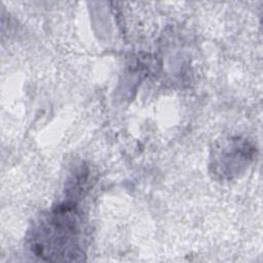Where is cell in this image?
Wrapping results in <instances>:
<instances>
[{"label": "cell", "mask_w": 263, "mask_h": 263, "mask_svg": "<svg viewBox=\"0 0 263 263\" xmlns=\"http://www.w3.org/2000/svg\"><path fill=\"white\" fill-rule=\"evenodd\" d=\"M31 247L47 261L81 260L79 218L74 208L61 205L43 220L33 232Z\"/></svg>", "instance_id": "obj_1"}]
</instances>
